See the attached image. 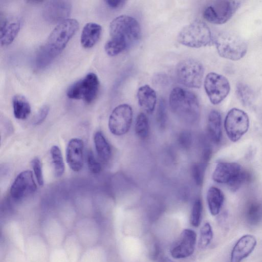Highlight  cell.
<instances>
[{
	"label": "cell",
	"mask_w": 262,
	"mask_h": 262,
	"mask_svg": "<svg viewBox=\"0 0 262 262\" xmlns=\"http://www.w3.org/2000/svg\"><path fill=\"white\" fill-rule=\"evenodd\" d=\"M110 38L104 46L107 55L115 56L136 44L141 37V28L132 16L122 15L115 18L110 25Z\"/></svg>",
	"instance_id": "obj_1"
},
{
	"label": "cell",
	"mask_w": 262,
	"mask_h": 262,
	"mask_svg": "<svg viewBox=\"0 0 262 262\" xmlns=\"http://www.w3.org/2000/svg\"><path fill=\"white\" fill-rule=\"evenodd\" d=\"M79 28L78 21L68 18L59 23L50 34L46 42L38 50L35 66L40 69L49 66L64 49Z\"/></svg>",
	"instance_id": "obj_2"
},
{
	"label": "cell",
	"mask_w": 262,
	"mask_h": 262,
	"mask_svg": "<svg viewBox=\"0 0 262 262\" xmlns=\"http://www.w3.org/2000/svg\"><path fill=\"white\" fill-rule=\"evenodd\" d=\"M169 106L172 112L185 121L192 123L200 115V105L197 97L185 89L176 87L169 95Z\"/></svg>",
	"instance_id": "obj_3"
},
{
	"label": "cell",
	"mask_w": 262,
	"mask_h": 262,
	"mask_svg": "<svg viewBox=\"0 0 262 262\" xmlns=\"http://www.w3.org/2000/svg\"><path fill=\"white\" fill-rule=\"evenodd\" d=\"M177 38L180 43L194 48L207 46L212 41L209 28L200 20H194L183 27L179 32Z\"/></svg>",
	"instance_id": "obj_4"
},
{
	"label": "cell",
	"mask_w": 262,
	"mask_h": 262,
	"mask_svg": "<svg viewBox=\"0 0 262 262\" xmlns=\"http://www.w3.org/2000/svg\"><path fill=\"white\" fill-rule=\"evenodd\" d=\"M214 42L219 55L233 61L243 58L248 50L246 42L237 35L231 33L218 34Z\"/></svg>",
	"instance_id": "obj_5"
},
{
	"label": "cell",
	"mask_w": 262,
	"mask_h": 262,
	"mask_svg": "<svg viewBox=\"0 0 262 262\" xmlns=\"http://www.w3.org/2000/svg\"><path fill=\"white\" fill-rule=\"evenodd\" d=\"M241 5L239 1H215L204 8L203 16L210 23L222 25L234 15Z\"/></svg>",
	"instance_id": "obj_6"
},
{
	"label": "cell",
	"mask_w": 262,
	"mask_h": 262,
	"mask_svg": "<svg viewBox=\"0 0 262 262\" xmlns=\"http://www.w3.org/2000/svg\"><path fill=\"white\" fill-rule=\"evenodd\" d=\"M176 76L179 82L191 88H199L202 83L204 73L203 64L193 58L181 61L176 69Z\"/></svg>",
	"instance_id": "obj_7"
},
{
	"label": "cell",
	"mask_w": 262,
	"mask_h": 262,
	"mask_svg": "<svg viewBox=\"0 0 262 262\" xmlns=\"http://www.w3.org/2000/svg\"><path fill=\"white\" fill-rule=\"evenodd\" d=\"M99 86L97 76L93 73H90L71 85L67 91V95L70 99H82L86 103H91L97 96Z\"/></svg>",
	"instance_id": "obj_8"
},
{
	"label": "cell",
	"mask_w": 262,
	"mask_h": 262,
	"mask_svg": "<svg viewBox=\"0 0 262 262\" xmlns=\"http://www.w3.org/2000/svg\"><path fill=\"white\" fill-rule=\"evenodd\" d=\"M224 127L229 139L232 142H236L248 130V116L243 110L233 108L228 112L226 116Z\"/></svg>",
	"instance_id": "obj_9"
},
{
	"label": "cell",
	"mask_w": 262,
	"mask_h": 262,
	"mask_svg": "<svg viewBox=\"0 0 262 262\" xmlns=\"http://www.w3.org/2000/svg\"><path fill=\"white\" fill-rule=\"evenodd\" d=\"M204 85L210 101L214 105L222 102L230 90L228 80L223 75L214 72H210L206 75Z\"/></svg>",
	"instance_id": "obj_10"
},
{
	"label": "cell",
	"mask_w": 262,
	"mask_h": 262,
	"mask_svg": "<svg viewBox=\"0 0 262 262\" xmlns=\"http://www.w3.org/2000/svg\"><path fill=\"white\" fill-rule=\"evenodd\" d=\"M133 110L127 104L116 106L112 111L108 120V128L114 135L122 136L129 130L132 123Z\"/></svg>",
	"instance_id": "obj_11"
},
{
	"label": "cell",
	"mask_w": 262,
	"mask_h": 262,
	"mask_svg": "<svg viewBox=\"0 0 262 262\" xmlns=\"http://www.w3.org/2000/svg\"><path fill=\"white\" fill-rule=\"evenodd\" d=\"M72 11L70 2L63 0L50 1L42 9L43 19L50 24L60 23L68 19Z\"/></svg>",
	"instance_id": "obj_12"
},
{
	"label": "cell",
	"mask_w": 262,
	"mask_h": 262,
	"mask_svg": "<svg viewBox=\"0 0 262 262\" xmlns=\"http://www.w3.org/2000/svg\"><path fill=\"white\" fill-rule=\"evenodd\" d=\"M36 189V185L32 172L25 170L15 178L11 188V196L15 200H20L33 193Z\"/></svg>",
	"instance_id": "obj_13"
},
{
	"label": "cell",
	"mask_w": 262,
	"mask_h": 262,
	"mask_svg": "<svg viewBox=\"0 0 262 262\" xmlns=\"http://www.w3.org/2000/svg\"><path fill=\"white\" fill-rule=\"evenodd\" d=\"M196 234L193 230L186 229L182 231L178 241L170 250L172 257L185 258L191 255L195 248Z\"/></svg>",
	"instance_id": "obj_14"
},
{
	"label": "cell",
	"mask_w": 262,
	"mask_h": 262,
	"mask_svg": "<svg viewBox=\"0 0 262 262\" xmlns=\"http://www.w3.org/2000/svg\"><path fill=\"white\" fill-rule=\"evenodd\" d=\"M20 28L19 19L13 16H2L0 19V41L2 46L10 45L16 37Z\"/></svg>",
	"instance_id": "obj_15"
},
{
	"label": "cell",
	"mask_w": 262,
	"mask_h": 262,
	"mask_svg": "<svg viewBox=\"0 0 262 262\" xmlns=\"http://www.w3.org/2000/svg\"><path fill=\"white\" fill-rule=\"evenodd\" d=\"M241 165L233 162H219L213 172V180L227 185L234 179L242 170Z\"/></svg>",
	"instance_id": "obj_16"
},
{
	"label": "cell",
	"mask_w": 262,
	"mask_h": 262,
	"mask_svg": "<svg viewBox=\"0 0 262 262\" xmlns=\"http://www.w3.org/2000/svg\"><path fill=\"white\" fill-rule=\"evenodd\" d=\"M83 143L78 138H73L68 143L66 150L67 162L70 168L76 172L83 166Z\"/></svg>",
	"instance_id": "obj_17"
},
{
	"label": "cell",
	"mask_w": 262,
	"mask_h": 262,
	"mask_svg": "<svg viewBox=\"0 0 262 262\" xmlns=\"http://www.w3.org/2000/svg\"><path fill=\"white\" fill-rule=\"evenodd\" d=\"M256 243L255 237L252 235L242 236L232 249L229 262H241L254 250Z\"/></svg>",
	"instance_id": "obj_18"
},
{
	"label": "cell",
	"mask_w": 262,
	"mask_h": 262,
	"mask_svg": "<svg viewBox=\"0 0 262 262\" xmlns=\"http://www.w3.org/2000/svg\"><path fill=\"white\" fill-rule=\"evenodd\" d=\"M137 96L140 106L147 113L152 114L157 102L155 91L148 85H144L139 88Z\"/></svg>",
	"instance_id": "obj_19"
},
{
	"label": "cell",
	"mask_w": 262,
	"mask_h": 262,
	"mask_svg": "<svg viewBox=\"0 0 262 262\" xmlns=\"http://www.w3.org/2000/svg\"><path fill=\"white\" fill-rule=\"evenodd\" d=\"M102 32L101 26L95 23L85 25L80 36L81 45L85 48L93 47L99 40Z\"/></svg>",
	"instance_id": "obj_20"
},
{
	"label": "cell",
	"mask_w": 262,
	"mask_h": 262,
	"mask_svg": "<svg viewBox=\"0 0 262 262\" xmlns=\"http://www.w3.org/2000/svg\"><path fill=\"white\" fill-rule=\"evenodd\" d=\"M207 132L210 140L215 144L220 142L222 138V117L216 110H212L209 114L207 121Z\"/></svg>",
	"instance_id": "obj_21"
},
{
	"label": "cell",
	"mask_w": 262,
	"mask_h": 262,
	"mask_svg": "<svg viewBox=\"0 0 262 262\" xmlns=\"http://www.w3.org/2000/svg\"><path fill=\"white\" fill-rule=\"evenodd\" d=\"M206 198L210 213L212 215H217L224 201L222 191L217 187H211L207 191Z\"/></svg>",
	"instance_id": "obj_22"
},
{
	"label": "cell",
	"mask_w": 262,
	"mask_h": 262,
	"mask_svg": "<svg viewBox=\"0 0 262 262\" xmlns=\"http://www.w3.org/2000/svg\"><path fill=\"white\" fill-rule=\"evenodd\" d=\"M13 113L18 119L27 118L31 113V106L27 99L21 95H15L12 98Z\"/></svg>",
	"instance_id": "obj_23"
},
{
	"label": "cell",
	"mask_w": 262,
	"mask_h": 262,
	"mask_svg": "<svg viewBox=\"0 0 262 262\" xmlns=\"http://www.w3.org/2000/svg\"><path fill=\"white\" fill-rule=\"evenodd\" d=\"M96 150L99 159L107 162L111 155L110 145L101 132H97L94 137Z\"/></svg>",
	"instance_id": "obj_24"
},
{
	"label": "cell",
	"mask_w": 262,
	"mask_h": 262,
	"mask_svg": "<svg viewBox=\"0 0 262 262\" xmlns=\"http://www.w3.org/2000/svg\"><path fill=\"white\" fill-rule=\"evenodd\" d=\"M245 215L248 224L257 225L262 220V204L256 201H250L246 207Z\"/></svg>",
	"instance_id": "obj_25"
},
{
	"label": "cell",
	"mask_w": 262,
	"mask_h": 262,
	"mask_svg": "<svg viewBox=\"0 0 262 262\" xmlns=\"http://www.w3.org/2000/svg\"><path fill=\"white\" fill-rule=\"evenodd\" d=\"M236 94L238 99L244 105H250L254 101V92L245 83L239 82L237 84Z\"/></svg>",
	"instance_id": "obj_26"
},
{
	"label": "cell",
	"mask_w": 262,
	"mask_h": 262,
	"mask_svg": "<svg viewBox=\"0 0 262 262\" xmlns=\"http://www.w3.org/2000/svg\"><path fill=\"white\" fill-rule=\"evenodd\" d=\"M50 153L54 166L55 175L59 177L64 171V164L60 148L56 145L53 146L50 149Z\"/></svg>",
	"instance_id": "obj_27"
},
{
	"label": "cell",
	"mask_w": 262,
	"mask_h": 262,
	"mask_svg": "<svg viewBox=\"0 0 262 262\" xmlns=\"http://www.w3.org/2000/svg\"><path fill=\"white\" fill-rule=\"evenodd\" d=\"M149 123L147 116L143 113L136 118L135 129L137 136L141 139H146L149 134Z\"/></svg>",
	"instance_id": "obj_28"
},
{
	"label": "cell",
	"mask_w": 262,
	"mask_h": 262,
	"mask_svg": "<svg viewBox=\"0 0 262 262\" xmlns=\"http://www.w3.org/2000/svg\"><path fill=\"white\" fill-rule=\"evenodd\" d=\"M213 238V231L210 224L206 222L200 230L199 246L201 249L205 248L210 243Z\"/></svg>",
	"instance_id": "obj_29"
},
{
	"label": "cell",
	"mask_w": 262,
	"mask_h": 262,
	"mask_svg": "<svg viewBox=\"0 0 262 262\" xmlns=\"http://www.w3.org/2000/svg\"><path fill=\"white\" fill-rule=\"evenodd\" d=\"M251 179V174L242 169L238 176L227 184L229 189L232 191H236L239 189L243 184L249 182Z\"/></svg>",
	"instance_id": "obj_30"
},
{
	"label": "cell",
	"mask_w": 262,
	"mask_h": 262,
	"mask_svg": "<svg viewBox=\"0 0 262 262\" xmlns=\"http://www.w3.org/2000/svg\"><path fill=\"white\" fill-rule=\"evenodd\" d=\"M207 163L203 162L194 163L191 168V173L193 179L198 186H201L203 183L205 172Z\"/></svg>",
	"instance_id": "obj_31"
},
{
	"label": "cell",
	"mask_w": 262,
	"mask_h": 262,
	"mask_svg": "<svg viewBox=\"0 0 262 262\" xmlns=\"http://www.w3.org/2000/svg\"><path fill=\"white\" fill-rule=\"evenodd\" d=\"M202 201L201 199H197L193 203L190 216V223L193 226L197 227L200 225L202 220Z\"/></svg>",
	"instance_id": "obj_32"
},
{
	"label": "cell",
	"mask_w": 262,
	"mask_h": 262,
	"mask_svg": "<svg viewBox=\"0 0 262 262\" xmlns=\"http://www.w3.org/2000/svg\"><path fill=\"white\" fill-rule=\"evenodd\" d=\"M87 163L89 170L93 173L98 174L100 172L101 165L96 159L91 150H89L87 154Z\"/></svg>",
	"instance_id": "obj_33"
},
{
	"label": "cell",
	"mask_w": 262,
	"mask_h": 262,
	"mask_svg": "<svg viewBox=\"0 0 262 262\" xmlns=\"http://www.w3.org/2000/svg\"><path fill=\"white\" fill-rule=\"evenodd\" d=\"M31 163L37 183L40 186H42L44 181L40 160L38 158H35L32 160Z\"/></svg>",
	"instance_id": "obj_34"
},
{
	"label": "cell",
	"mask_w": 262,
	"mask_h": 262,
	"mask_svg": "<svg viewBox=\"0 0 262 262\" xmlns=\"http://www.w3.org/2000/svg\"><path fill=\"white\" fill-rule=\"evenodd\" d=\"M179 145L184 149H188L190 147L192 143V137L191 134L188 131L181 132L178 137Z\"/></svg>",
	"instance_id": "obj_35"
},
{
	"label": "cell",
	"mask_w": 262,
	"mask_h": 262,
	"mask_svg": "<svg viewBox=\"0 0 262 262\" xmlns=\"http://www.w3.org/2000/svg\"><path fill=\"white\" fill-rule=\"evenodd\" d=\"M157 120L159 125L161 128H164L166 122V112L164 103L161 101L159 105L157 114Z\"/></svg>",
	"instance_id": "obj_36"
},
{
	"label": "cell",
	"mask_w": 262,
	"mask_h": 262,
	"mask_svg": "<svg viewBox=\"0 0 262 262\" xmlns=\"http://www.w3.org/2000/svg\"><path fill=\"white\" fill-rule=\"evenodd\" d=\"M49 112V107L47 105L41 106L35 115L33 123L38 125L41 123L46 118Z\"/></svg>",
	"instance_id": "obj_37"
},
{
	"label": "cell",
	"mask_w": 262,
	"mask_h": 262,
	"mask_svg": "<svg viewBox=\"0 0 262 262\" xmlns=\"http://www.w3.org/2000/svg\"><path fill=\"white\" fill-rule=\"evenodd\" d=\"M106 5L112 9H117L121 8L125 4L126 1L123 0H106L105 1Z\"/></svg>",
	"instance_id": "obj_38"
},
{
	"label": "cell",
	"mask_w": 262,
	"mask_h": 262,
	"mask_svg": "<svg viewBox=\"0 0 262 262\" xmlns=\"http://www.w3.org/2000/svg\"><path fill=\"white\" fill-rule=\"evenodd\" d=\"M158 262H173L172 260L168 257L163 256L160 258Z\"/></svg>",
	"instance_id": "obj_39"
}]
</instances>
